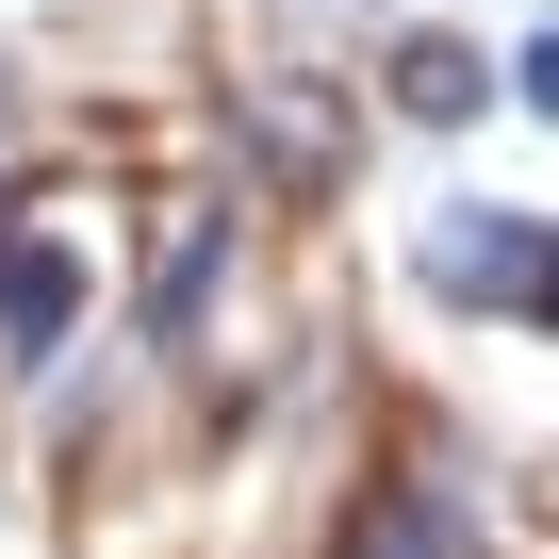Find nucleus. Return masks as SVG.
I'll return each mask as SVG.
<instances>
[{"instance_id":"1","label":"nucleus","mask_w":559,"mask_h":559,"mask_svg":"<svg viewBox=\"0 0 559 559\" xmlns=\"http://www.w3.org/2000/svg\"><path fill=\"white\" fill-rule=\"evenodd\" d=\"M444 280H461V297H543V247H526V214H461V247H444Z\"/></svg>"},{"instance_id":"2","label":"nucleus","mask_w":559,"mask_h":559,"mask_svg":"<svg viewBox=\"0 0 559 559\" xmlns=\"http://www.w3.org/2000/svg\"><path fill=\"white\" fill-rule=\"evenodd\" d=\"M67 297H83V263H67V247H17V263H0V346L34 362V346L67 330Z\"/></svg>"},{"instance_id":"3","label":"nucleus","mask_w":559,"mask_h":559,"mask_svg":"<svg viewBox=\"0 0 559 559\" xmlns=\"http://www.w3.org/2000/svg\"><path fill=\"white\" fill-rule=\"evenodd\" d=\"M395 99H412V116H477V50H444V34L395 50Z\"/></svg>"},{"instance_id":"4","label":"nucleus","mask_w":559,"mask_h":559,"mask_svg":"<svg viewBox=\"0 0 559 559\" xmlns=\"http://www.w3.org/2000/svg\"><path fill=\"white\" fill-rule=\"evenodd\" d=\"M214 247H230V230H181V247H165V280H148V330H198V280H214Z\"/></svg>"}]
</instances>
